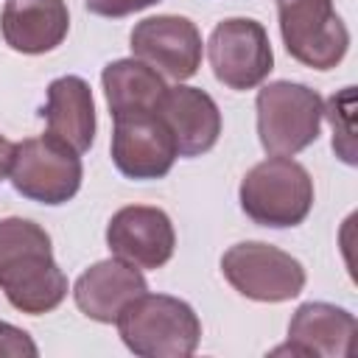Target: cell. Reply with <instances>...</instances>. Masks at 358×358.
<instances>
[{
  "label": "cell",
  "mask_w": 358,
  "mask_h": 358,
  "mask_svg": "<svg viewBox=\"0 0 358 358\" xmlns=\"http://www.w3.org/2000/svg\"><path fill=\"white\" fill-rule=\"evenodd\" d=\"M0 291L28 316L50 313L67 296V274L53 260L50 235L28 218H0Z\"/></svg>",
  "instance_id": "obj_1"
},
{
  "label": "cell",
  "mask_w": 358,
  "mask_h": 358,
  "mask_svg": "<svg viewBox=\"0 0 358 358\" xmlns=\"http://www.w3.org/2000/svg\"><path fill=\"white\" fill-rule=\"evenodd\" d=\"M123 344L140 358H187L201 341L196 310L168 294H140L115 319Z\"/></svg>",
  "instance_id": "obj_2"
},
{
  "label": "cell",
  "mask_w": 358,
  "mask_h": 358,
  "mask_svg": "<svg viewBox=\"0 0 358 358\" xmlns=\"http://www.w3.org/2000/svg\"><path fill=\"white\" fill-rule=\"evenodd\" d=\"M238 199L246 218L260 227H296L313 207V179L296 159L268 157L246 171L238 187Z\"/></svg>",
  "instance_id": "obj_3"
},
{
  "label": "cell",
  "mask_w": 358,
  "mask_h": 358,
  "mask_svg": "<svg viewBox=\"0 0 358 358\" xmlns=\"http://www.w3.org/2000/svg\"><path fill=\"white\" fill-rule=\"evenodd\" d=\"M255 109L260 145L271 157H294L319 140L324 101L305 84L271 81L257 90Z\"/></svg>",
  "instance_id": "obj_4"
},
{
  "label": "cell",
  "mask_w": 358,
  "mask_h": 358,
  "mask_svg": "<svg viewBox=\"0 0 358 358\" xmlns=\"http://www.w3.org/2000/svg\"><path fill=\"white\" fill-rule=\"evenodd\" d=\"M8 179L22 199L56 207L78 193L84 168L76 148L53 134H42L14 143Z\"/></svg>",
  "instance_id": "obj_5"
},
{
  "label": "cell",
  "mask_w": 358,
  "mask_h": 358,
  "mask_svg": "<svg viewBox=\"0 0 358 358\" xmlns=\"http://www.w3.org/2000/svg\"><path fill=\"white\" fill-rule=\"evenodd\" d=\"M221 271L241 296L255 302H288L305 288L302 263L263 241L229 246L221 257Z\"/></svg>",
  "instance_id": "obj_6"
},
{
  "label": "cell",
  "mask_w": 358,
  "mask_h": 358,
  "mask_svg": "<svg viewBox=\"0 0 358 358\" xmlns=\"http://www.w3.org/2000/svg\"><path fill=\"white\" fill-rule=\"evenodd\" d=\"M280 36L291 59L313 70H333L350 50V31L333 0H291L277 6Z\"/></svg>",
  "instance_id": "obj_7"
},
{
  "label": "cell",
  "mask_w": 358,
  "mask_h": 358,
  "mask_svg": "<svg viewBox=\"0 0 358 358\" xmlns=\"http://www.w3.org/2000/svg\"><path fill=\"white\" fill-rule=\"evenodd\" d=\"M213 76L238 92L260 87L274 70V50L266 28L249 17L221 20L207 39Z\"/></svg>",
  "instance_id": "obj_8"
},
{
  "label": "cell",
  "mask_w": 358,
  "mask_h": 358,
  "mask_svg": "<svg viewBox=\"0 0 358 358\" xmlns=\"http://www.w3.org/2000/svg\"><path fill=\"white\" fill-rule=\"evenodd\" d=\"M129 48L134 59L145 62L157 73L185 81L201 67V34L193 20L179 14H157L145 17L131 28Z\"/></svg>",
  "instance_id": "obj_9"
},
{
  "label": "cell",
  "mask_w": 358,
  "mask_h": 358,
  "mask_svg": "<svg viewBox=\"0 0 358 358\" xmlns=\"http://www.w3.org/2000/svg\"><path fill=\"white\" fill-rule=\"evenodd\" d=\"M112 162L115 168L137 182L162 179L179 157L173 134L168 131L159 112L115 117L112 129Z\"/></svg>",
  "instance_id": "obj_10"
},
{
  "label": "cell",
  "mask_w": 358,
  "mask_h": 358,
  "mask_svg": "<svg viewBox=\"0 0 358 358\" xmlns=\"http://www.w3.org/2000/svg\"><path fill=\"white\" fill-rule=\"evenodd\" d=\"M106 246L137 268H162L173 257L176 232L165 210L148 204L120 207L106 224Z\"/></svg>",
  "instance_id": "obj_11"
},
{
  "label": "cell",
  "mask_w": 358,
  "mask_h": 358,
  "mask_svg": "<svg viewBox=\"0 0 358 358\" xmlns=\"http://www.w3.org/2000/svg\"><path fill=\"white\" fill-rule=\"evenodd\" d=\"M358 322L347 308L330 302H305L288 322V344L274 352L313 355V358H344L352 355Z\"/></svg>",
  "instance_id": "obj_12"
},
{
  "label": "cell",
  "mask_w": 358,
  "mask_h": 358,
  "mask_svg": "<svg viewBox=\"0 0 358 358\" xmlns=\"http://www.w3.org/2000/svg\"><path fill=\"white\" fill-rule=\"evenodd\" d=\"M148 291L143 271L120 257L98 260L73 285V299L84 316L101 324H112L117 313L140 294Z\"/></svg>",
  "instance_id": "obj_13"
},
{
  "label": "cell",
  "mask_w": 358,
  "mask_h": 358,
  "mask_svg": "<svg viewBox=\"0 0 358 358\" xmlns=\"http://www.w3.org/2000/svg\"><path fill=\"white\" fill-rule=\"evenodd\" d=\"M159 117L165 120L168 131L173 134L179 157H199L207 154L221 134V112L218 103L199 87H168Z\"/></svg>",
  "instance_id": "obj_14"
},
{
  "label": "cell",
  "mask_w": 358,
  "mask_h": 358,
  "mask_svg": "<svg viewBox=\"0 0 358 358\" xmlns=\"http://www.w3.org/2000/svg\"><path fill=\"white\" fill-rule=\"evenodd\" d=\"M70 14L64 0H8L0 14V34L17 53L39 56L64 42Z\"/></svg>",
  "instance_id": "obj_15"
},
{
  "label": "cell",
  "mask_w": 358,
  "mask_h": 358,
  "mask_svg": "<svg viewBox=\"0 0 358 358\" xmlns=\"http://www.w3.org/2000/svg\"><path fill=\"white\" fill-rule=\"evenodd\" d=\"M48 134L64 140L84 154L95 140V101L81 76H59L48 84V103L42 109Z\"/></svg>",
  "instance_id": "obj_16"
},
{
  "label": "cell",
  "mask_w": 358,
  "mask_h": 358,
  "mask_svg": "<svg viewBox=\"0 0 358 358\" xmlns=\"http://www.w3.org/2000/svg\"><path fill=\"white\" fill-rule=\"evenodd\" d=\"M101 84L112 117L159 112V103L168 92L162 76L134 56L109 62L101 73Z\"/></svg>",
  "instance_id": "obj_17"
},
{
  "label": "cell",
  "mask_w": 358,
  "mask_h": 358,
  "mask_svg": "<svg viewBox=\"0 0 358 358\" xmlns=\"http://www.w3.org/2000/svg\"><path fill=\"white\" fill-rule=\"evenodd\" d=\"M36 355L39 347L22 327L0 322V358H36Z\"/></svg>",
  "instance_id": "obj_18"
},
{
  "label": "cell",
  "mask_w": 358,
  "mask_h": 358,
  "mask_svg": "<svg viewBox=\"0 0 358 358\" xmlns=\"http://www.w3.org/2000/svg\"><path fill=\"white\" fill-rule=\"evenodd\" d=\"M154 3H159V0H84V6H87L90 14L112 17V20H117V17H129V14L143 11V8L154 6Z\"/></svg>",
  "instance_id": "obj_19"
},
{
  "label": "cell",
  "mask_w": 358,
  "mask_h": 358,
  "mask_svg": "<svg viewBox=\"0 0 358 358\" xmlns=\"http://www.w3.org/2000/svg\"><path fill=\"white\" fill-rule=\"evenodd\" d=\"M11 151H14V143H8V140L0 134V182H3V179H6V173H8Z\"/></svg>",
  "instance_id": "obj_20"
},
{
  "label": "cell",
  "mask_w": 358,
  "mask_h": 358,
  "mask_svg": "<svg viewBox=\"0 0 358 358\" xmlns=\"http://www.w3.org/2000/svg\"><path fill=\"white\" fill-rule=\"evenodd\" d=\"M274 3H277V6H285V3H291V0H274Z\"/></svg>",
  "instance_id": "obj_21"
}]
</instances>
